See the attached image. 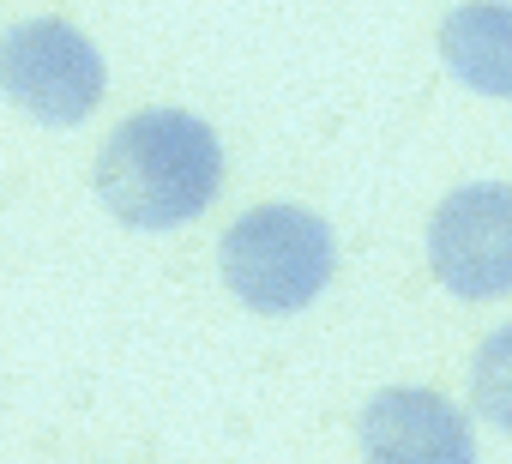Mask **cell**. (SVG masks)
Instances as JSON below:
<instances>
[{
  "instance_id": "8992f818",
  "label": "cell",
  "mask_w": 512,
  "mask_h": 464,
  "mask_svg": "<svg viewBox=\"0 0 512 464\" xmlns=\"http://www.w3.org/2000/svg\"><path fill=\"white\" fill-rule=\"evenodd\" d=\"M440 55L452 79L482 97H512V7L506 0H464L440 25Z\"/></svg>"
},
{
  "instance_id": "6da1fadb",
  "label": "cell",
  "mask_w": 512,
  "mask_h": 464,
  "mask_svg": "<svg viewBox=\"0 0 512 464\" xmlns=\"http://www.w3.org/2000/svg\"><path fill=\"white\" fill-rule=\"evenodd\" d=\"M223 187V145L187 109H139L97 151V199L133 229H175Z\"/></svg>"
},
{
  "instance_id": "3957f363",
  "label": "cell",
  "mask_w": 512,
  "mask_h": 464,
  "mask_svg": "<svg viewBox=\"0 0 512 464\" xmlns=\"http://www.w3.org/2000/svg\"><path fill=\"white\" fill-rule=\"evenodd\" d=\"M103 55L67 19H25L0 37V91L43 127H73L103 103Z\"/></svg>"
},
{
  "instance_id": "7a4b0ae2",
  "label": "cell",
  "mask_w": 512,
  "mask_h": 464,
  "mask_svg": "<svg viewBox=\"0 0 512 464\" xmlns=\"http://www.w3.org/2000/svg\"><path fill=\"white\" fill-rule=\"evenodd\" d=\"M338 248L326 217L302 205H253L229 223V236L217 248L223 284L260 314H296L332 284Z\"/></svg>"
},
{
  "instance_id": "277c9868",
  "label": "cell",
  "mask_w": 512,
  "mask_h": 464,
  "mask_svg": "<svg viewBox=\"0 0 512 464\" xmlns=\"http://www.w3.org/2000/svg\"><path fill=\"white\" fill-rule=\"evenodd\" d=\"M428 260L434 278L464 302L512 296V187L470 181L446 193L428 223Z\"/></svg>"
},
{
  "instance_id": "52a82bcc",
  "label": "cell",
  "mask_w": 512,
  "mask_h": 464,
  "mask_svg": "<svg viewBox=\"0 0 512 464\" xmlns=\"http://www.w3.org/2000/svg\"><path fill=\"white\" fill-rule=\"evenodd\" d=\"M470 392H476V410L512 434V326L488 332V344L476 350V368H470Z\"/></svg>"
},
{
  "instance_id": "5b68a950",
  "label": "cell",
  "mask_w": 512,
  "mask_h": 464,
  "mask_svg": "<svg viewBox=\"0 0 512 464\" xmlns=\"http://www.w3.org/2000/svg\"><path fill=\"white\" fill-rule=\"evenodd\" d=\"M362 458L368 464H476V434L470 416L428 392V386H392L380 392L362 422Z\"/></svg>"
}]
</instances>
